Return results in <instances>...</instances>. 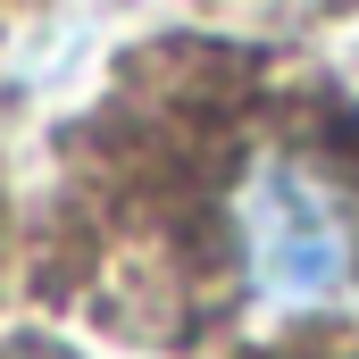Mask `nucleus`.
Masks as SVG:
<instances>
[{
  "label": "nucleus",
  "instance_id": "obj_1",
  "mask_svg": "<svg viewBox=\"0 0 359 359\" xmlns=\"http://www.w3.org/2000/svg\"><path fill=\"white\" fill-rule=\"evenodd\" d=\"M226 251L259 309H343L359 301V184L301 142H276L226 192Z\"/></svg>",
  "mask_w": 359,
  "mask_h": 359
},
{
  "label": "nucleus",
  "instance_id": "obj_2",
  "mask_svg": "<svg viewBox=\"0 0 359 359\" xmlns=\"http://www.w3.org/2000/svg\"><path fill=\"white\" fill-rule=\"evenodd\" d=\"M17 359H34V351H17Z\"/></svg>",
  "mask_w": 359,
  "mask_h": 359
}]
</instances>
